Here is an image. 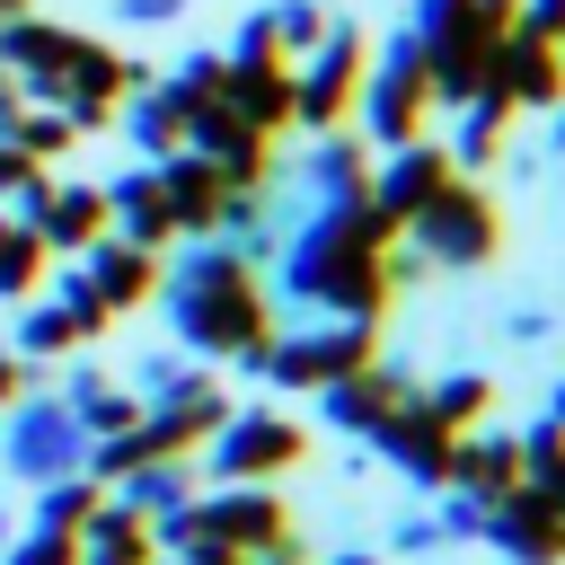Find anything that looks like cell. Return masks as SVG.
Returning <instances> with one entry per match:
<instances>
[{
  "label": "cell",
  "instance_id": "6da1fadb",
  "mask_svg": "<svg viewBox=\"0 0 565 565\" xmlns=\"http://www.w3.org/2000/svg\"><path fill=\"white\" fill-rule=\"evenodd\" d=\"M282 300L291 309H327V318H362L380 327V309L397 300L388 282V247H397V221L362 194V203H309L291 230H282Z\"/></svg>",
  "mask_w": 565,
  "mask_h": 565
},
{
  "label": "cell",
  "instance_id": "7a4b0ae2",
  "mask_svg": "<svg viewBox=\"0 0 565 565\" xmlns=\"http://www.w3.org/2000/svg\"><path fill=\"white\" fill-rule=\"evenodd\" d=\"M168 318L194 353H221L238 371H256L265 335H274V291L256 274V256H238L230 238H203L177 274H168Z\"/></svg>",
  "mask_w": 565,
  "mask_h": 565
},
{
  "label": "cell",
  "instance_id": "3957f363",
  "mask_svg": "<svg viewBox=\"0 0 565 565\" xmlns=\"http://www.w3.org/2000/svg\"><path fill=\"white\" fill-rule=\"evenodd\" d=\"M397 238H406L424 265H486V256L503 247V221H494V194H486V185L450 177L441 194H424V203L397 221Z\"/></svg>",
  "mask_w": 565,
  "mask_h": 565
},
{
  "label": "cell",
  "instance_id": "277c9868",
  "mask_svg": "<svg viewBox=\"0 0 565 565\" xmlns=\"http://www.w3.org/2000/svg\"><path fill=\"white\" fill-rule=\"evenodd\" d=\"M362 362H380V327H362V318L291 327V335H265V353H256V371L274 388H327V380H344Z\"/></svg>",
  "mask_w": 565,
  "mask_h": 565
},
{
  "label": "cell",
  "instance_id": "5b68a950",
  "mask_svg": "<svg viewBox=\"0 0 565 565\" xmlns=\"http://www.w3.org/2000/svg\"><path fill=\"white\" fill-rule=\"evenodd\" d=\"M362 62H371L362 26H353V18H327V35L309 44V62L291 71V124H309V132H335V124L353 115Z\"/></svg>",
  "mask_w": 565,
  "mask_h": 565
},
{
  "label": "cell",
  "instance_id": "8992f818",
  "mask_svg": "<svg viewBox=\"0 0 565 565\" xmlns=\"http://www.w3.org/2000/svg\"><path fill=\"white\" fill-rule=\"evenodd\" d=\"M353 106H362V124H371V141H415L424 132V106H433V71H424V44L415 35H388V53L380 62H362V88H353Z\"/></svg>",
  "mask_w": 565,
  "mask_h": 565
},
{
  "label": "cell",
  "instance_id": "52a82bcc",
  "mask_svg": "<svg viewBox=\"0 0 565 565\" xmlns=\"http://www.w3.org/2000/svg\"><path fill=\"white\" fill-rule=\"evenodd\" d=\"M309 450V433L291 424V415H274V406H247V415H221L212 424V441H203V459H212V477L221 486H265L274 468H291Z\"/></svg>",
  "mask_w": 565,
  "mask_h": 565
},
{
  "label": "cell",
  "instance_id": "ba28073f",
  "mask_svg": "<svg viewBox=\"0 0 565 565\" xmlns=\"http://www.w3.org/2000/svg\"><path fill=\"white\" fill-rule=\"evenodd\" d=\"M0 450H9V468L18 477H71V468H88V433H79V415L62 406V397H18L9 406V433H0Z\"/></svg>",
  "mask_w": 565,
  "mask_h": 565
},
{
  "label": "cell",
  "instance_id": "9c48e42d",
  "mask_svg": "<svg viewBox=\"0 0 565 565\" xmlns=\"http://www.w3.org/2000/svg\"><path fill=\"white\" fill-rule=\"evenodd\" d=\"M494 88H503L512 115H547V106L565 97V53H556V35H539L530 18H512L503 44H494Z\"/></svg>",
  "mask_w": 565,
  "mask_h": 565
},
{
  "label": "cell",
  "instance_id": "30bf717a",
  "mask_svg": "<svg viewBox=\"0 0 565 565\" xmlns=\"http://www.w3.org/2000/svg\"><path fill=\"white\" fill-rule=\"evenodd\" d=\"M159 194H168V221H177V238H221V221H230V177L203 159V150H168L159 159Z\"/></svg>",
  "mask_w": 565,
  "mask_h": 565
},
{
  "label": "cell",
  "instance_id": "8fae6325",
  "mask_svg": "<svg viewBox=\"0 0 565 565\" xmlns=\"http://www.w3.org/2000/svg\"><path fill=\"white\" fill-rule=\"evenodd\" d=\"M477 539H494L512 565H565V512H547L530 486H512V494H494L486 503V530Z\"/></svg>",
  "mask_w": 565,
  "mask_h": 565
},
{
  "label": "cell",
  "instance_id": "7c38bea8",
  "mask_svg": "<svg viewBox=\"0 0 565 565\" xmlns=\"http://www.w3.org/2000/svg\"><path fill=\"white\" fill-rule=\"evenodd\" d=\"M203 530L230 539L238 556H274V547H291V512H282V494H265V486H221V494L203 503Z\"/></svg>",
  "mask_w": 565,
  "mask_h": 565
},
{
  "label": "cell",
  "instance_id": "4fadbf2b",
  "mask_svg": "<svg viewBox=\"0 0 565 565\" xmlns=\"http://www.w3.org/2000/svg\"><path fill=\"white\" fill-rule=\"evenodd\" d=\"M450 177H459V168H450V150H441L433 132H415V141H397V150L371 168V203H380L388 221H406V212H415L424 194H441Z\"/></svg>",
  "mask_w": 565,
  "mask_h": 565
},
{
  "label": "cell",
  "instance_id": "5bb4252c",
  "mask_svg": "<svg viewBox=\"0 0 565 565\" xmlns=\"http://www.w3.org/2000/svg\"><path fill=\"white\" fill-rule=\"evenodd\" d=\"M203 88H185L177 71L159 79V88H132V106H115V124H124V141L141 150V168H159L168 150H185V106H194Z\"/></svg>",
  "mask_w": 565,
  "mask_h": 565
},
{
  "label": "cell",
  "instance_id": "9a60e30c",
  "mask_svg": "<svg viewBox=\"0 0 565 565\" xmlns=\"http://www.w3.org/2000/svg\"><path fill=\"white\" fill-rule=\"evenodd\" d=\"M371 441L388 450V468H397V477H415V486H450V441H459V433H450V424H433V415H424V397H406Z\"/></svg>",
  "mask_w": 565,
  "mask_h": 565
},
{
  "label": "cell",
  "instance_id": "2e32d148",
  "mask_svg": "<svg viewBox=\"0 0 565 565\" xmlns=\"http://www.w3.org/2000/svg\"><path fill=\"white\" fill-rule=\"evenodd\" d=\"M79 274H88V291H97L115 318H124V309H141V300L159 291V256H150V247H132V238H115V230H106L97 247H79Z\"/></svg>",
  "mask_w": 565,
  "mask_h": 565
},
{
  "label": "cell",
  "instance_id": "e0dca14e",
  "mask_svg": "<svg viewBox=\"0 0 565 565\" xmlns=\"http://www.w3.org/2000/svg\"><path fill=\"white\" fill-rule=\"evenodd\" d=\"M212 97H221L238 124H256V132H282V124H291V71H282V62H221Z\"/></svg>",
  "mask_w": 565,
  "mask_h": 565
},
{
  "label": "cell",
  "instance_id": "ac0fdd59",
  "mask_svg": "<svg viewBox=\"0 0 565 565\" xmlns=\"http://www.w3.org/2000/svg\"><path fill=\"white\" fill-rule=\"evenodd\" d=\"M106 230L132 238V247H150V256L177 238L168 194H159V168H124V177H106Z\"/></svg>",
  "mask_w": 565,
  "mask_h": 565
},
{
  "label": "cell",
  "instance_id": "d6986e66",
  "mask_svg": "<svg viewBox=\"0 0 565 565\" xmlns=\"http://www.w3.org/2000/svg\"><path fill=\"white\" fill-rule=\"evenodd\" d=\"M318 397H327V424H344V433H362V441H371V433H380V424H388V415H397V406H406L415 388H406L397 371H380V362H362V371H344V380H327Z\"/></svg>",
  "mask_w": 565,
  "mask_h": 565
},
{
  "label": "cell",
  "instance_id": "ffe728a7",
  "mask_svg": "<svg viewBox=\"0 0 565 565\" xmlns=\"http://www.w3.org/2000/svg\"><path fill=\"white\" fill-rule=\"evenodd\" d=\"M450 486L477 494V503L512 494L521 486V433H459L450 441Z\"/></svg>",
  "mask_w": 565,
  "mask_h": 565
},
{
  "label": "cell",
  "instance_id": "44dd1931",
  "mask_svg": "<svg viewBox=\"0 0 565 565\" xmlns=\"http://www.w3.org/2000/svg\"><path fill=\"white\" fill-rule=\"evenodd\" d=\"M300 185H309V203H362V194H371V150L335 124V132H318V150L300 159Z\"/></svg>",
  "mask_w": 565,
  "mask_h": 565
},
{
  "label": "cell",
  "instance_id": "7402d4cb",
  "mask_svg": "<svg viewBox=\"0 0 565 565\" xmlns=\"http://www.w3.org/2000/svg\"><path fill=\"white\" fill-rule=\"evenodd\" d=\"M35 238L44 247H97L106 238V185H44V203H35Z\"/></svg>",
  "mask_w": 565,
  "mask_h": 565
},
{
  "label": "cell",
  "instance_id": "603a6c76",
  "mask_svg": "<svg viewBox=\"0 0 565 565\" xmlns=\"http://www.w3.org/2000/svg\"><path fill=\"white\" fill-rule=\"evenodd\" d=\"M503 124H512V106H503V88H486V97H468V106H459V132L441 141V150H450V168H459V177H477V168H494V150H503Z\"/></svg>",
  "mask_w": 565,
  "mask_h": 565
},
{
  "label": "cell",
  "instance_id": "cb8c5ba5",
  "mask_svg": "<svg viewBox=\"0 0 565 565\" xmlns=\"http://www.w3.org/2000/svg\"><path fill=\"white\" fill-rule=\"evenodd\" d=\"M44 274H53V247L35 238V221L0 212V300H35Z\"/></svg>",
  "mask_w": 565,
  "mask_h": 565
},
{
  "label": "cell",
  "instance_id": "d4e9b609",
  "mask_svg": "<svg viewBox=\"0 0 565 565\" xmlns=\"http://www.w3.org/2000/svg\"><path fill=\"white\" fill-rule=\"evenodd\" d=\"M521 486L547 503V512H565V424L547 415L539 433H521Z\"/></svg>",
  "mask_w": 565,
  "mask_h": 565
},
{
  "label": "cell",
  "instance_id": "484cf974",
  "mask_svg": "<svg viewBox=\"0 0 565 565\" xmlns=\"http://www.w3.org/2000/svg\"><path fill=\"white\" fill-rule=\"evenodd\" d=\"M0 132H9V141H18V150H26L35 168H53V159H62L71 141H79V124H71L62 106H35V97H26V106H18V115H9Z\"/></svg>",
  "mask_w": 565,
  "mask_h": 565
},
{
  "label": "cell",
  "instance_id": "4316f807",
  "mask_svg": "<svg viewBox=\"0 0 565 565\" xmlns=\"http://www.w3.org/2000/svg\"><path fill=\"white\" fill-rule=\"evenodd\" d=\"M79 547H97V556H150V521L115 494V503H97V512L79 521Z\"/></svg>",
  "mask_w": 565,
  "mask_h": 565
},
{
  "label": "cell",
  "instance_id": "83f0119b",
  "mask_svg": "<svg viewBox=\"0 0 565 565\" xmlns=\"http://www.w3.org/2000/svg\"><path fill=\"white\" fill-rule=\"evenodd\" d=\"M486 406H494V380H486V371H450L441 388H424V415H433V424H450V433H468Z\"/></svg>",
  "mask_w": 565,
  "mask_h": 565
},
{
  "label": "cell",
  "instance_id": "f1b7e54d",
  "mask_svg": "<svg viewBox=\"0 0 565 565\" xmlns=\"http://www.w3.org/2000/svg\"><path fill=\"white\" fill-rule=\"evenodd\" d=\"M97 503H106V494H97V477H88V468H71V477H44L35 530H71V539H79V521H88Z\"/></svg>",
  "mask_w": 565,
  "mask_h": 565
},
{
  "label": "cell",
  "instance_id": "f546056e",
  "mask_svg": "<svg viewBox=\"0 0 565 565\" xmlns=\"http://www.w3.org/2000/svg\"><path fill=\"white\" fill-rule=\"evenodd\" d=\"M44 185H53V168H35V159H26V150L0 132V203H18V221H35Z\"/></svg>",
  "mask_w": 565,
  "mask_h": 565
},
{
  "label": "cell",
  "instance_id": "4dcf8cb0",
  "mask_svg": "<svg viewBox=\"0 0 565 565\" xmlns=\"http://www.w3.org/2000/svg\"><path fill=\"white\" fill-rule=\"evenodd\" d=\"M71 344H79V327H71L53 300H35V309L18 318V353H26V362H44V353H71Z\"/></svg>",
  "mask_w": 565,
  "mask_h": 565
},
{
  "label": "cell",
  "instance_id": "1f68e13d",
  "mask_svg": "<svg viewBox=\"0 0 565 565\" xmlns=\"http://www.w3.org/2000/svg\"><path fill=\"white\" fill-rule=\"evenodd\" d=\"M265 26H274V53H309V44L327 35V9H318V0H274Z\"/></svg>",
  "mask_w": 565,
  "mask_h": 565
},
{
  "label": "cell",
  "instance_id": "d6a6232c",
  "mask_svg": "<svg viewBox=\"0 0 565 565\" xmlns=\"http://www.w3.org/2000/svg\"><path fill=\"white\" fill-rule=\"evenodd\" d=\"M53 309H62L71 327H79V344H88V335H106V318H115V309H106V300L88 291V274H79V265H71V274L53 282Z\"/></svg>",
  "mask_w": 565,
  "mask_h": 565
},
{
  "label": "cell",
  "instance_id": "836d02e7",
  "mask_svg": "<svg viewBox=\"0 0 565 565\" xmlns=\"http://www.w3.org/2000/svg\"><path fill=\"white\" fill-rule=\"evenodd\" d=\"M0 565H79V539L71 530H35V539H9Z\"/></svg>",
  "mask_w": 565,
  "mask_h": 565
},
{
  "label": "cell",
  "instance_id": "e575fe53",
  "mask_svg": "<svg viewBox=\"0 0 565 565\" xmlns=\"http://www.w3.org/2000/svg\"><path fill=\"white\" fill-rule=\"evenodd\" d=\"M177 9H185V0H115V18H124V26H168Z\"/></svg>",
  "mask_w": 565,
  "mask_h": 565
},
{
  "label": "cell",
  "instance_id": "d590c367",
  "mask_svg": "<svg viewBox=\"0 0 565 565\" xmlns=\"http://www.w3.org/2000/svg\"><path fill=\"white\" fill-rule=\"evenodd\" d=\"M459 9H468V0H415V9H406V35H433V26H450Z\"/></svg>",
  "mask_w": 565,
  "mask_h": 565
},
{
  "label": "cell",
  "instance_id": "8d00e7d4",
  "mask_svg": "<svg viewBox=\"0 0 565 565\" xmlns=\"http://www.w3.org/2000/svg\"><path fill=\"white\" fill-rule=\"evenodd\" d=\"M397 547H406V556H424V547H450V539H441V521H424V512H415V521H397Z\"/></svg>",
  "mask_w": 565,
  "mask_h": 565
},
{
  "label": "cell",
  "instance_id": "74e56055",
  "mask_svg": "<svg viewBox=\"0 0 565 565\" xmlns=\"http://www.w3.org/2000/svg\"><path fill=\"white\" fill-rule=\"evenodd\" d=\"M26 380H35V371H26V353H0V406H18V397H26Z\"/></svg>",
  "mask_w": 565,
  "mask_h": 565
},
{
  "label": "cell",
  "instance_id": "f35d334b",
  "mask_svg": "<svg viewBox=\"0 0 565 565\" xmlns=\"http://www.w3.org/2000/svg\"><path fill=\"white\" fill-rule=\"evenodd\" d=\"M521 18H530L539 35H565V0H521Z\"/></svg>",
  "mask_w": 565,
  "mask_h": 565
},
{
  "label": "cell",
  "instance_id": "ab89813d",
  "mask_svg": "<svg viewBox=\"0 0 565 565\" xmlns=\"http://www.w3.org/2000/svg\"><path fill=\"white\" fill-rule=\"evenodd\" d=\"M477 18H494V26H512V18H521V0H477Z\"/></svg>",
  "mask_w": 565,
  "mask_h": 565
},
{
  "label": "cell",
  "instance_id": "60d3db41",
  "mask_svg": "<svg viewBox=\"0 0 565 565\" xmlns=\"http://www.w3.org/2000/svg\"><path fill=\"white\" fill-rule=\"evenodd\" d=\"M547 150H565V97L547 106Z\"/></svg>",
  "mask_w": 565,
  "mask_h": 565
},
{
  "label": "cell",
  "instance_id": "b9f144b4",
  "mask_svg": "<svg viewBox=\"0 0 565 565\" xmlns=\"http://www.w3.org/2000/svg\"><path fill=\"white\" fill-rule=\"evenodd\" d=\"M79 565H150V556H97V547H79Z\"/></svg>",
  "mask_w": 565,
  "mask_h": 565
},
{
  "label": "cell",
  "instance_id": "7bdbcfd3",
  "mask_svg": "<svg viewBox=\"0 0 565 565\" xmlns=\"http://www.w3.org/2000/svg\"><path fill=\"white\" fill-rule=\"evenodd\" d=\"M247 565H300V556H291V547H274V556H247Z\"/></svg>",
  "mask_w": 565,
  "mask_h": 565
},
{
  "label": "cell",
  "instance_id": "ee69618b",
  "mask_svg": "<svg viewBox=\"0 0 565 565\" xmlns=\"http://www.w3.org/2000/svg\"><path fill=\"white\" fill-rule=\"evenodd\" d=\"M335 565H380V556H362V547H344V556H335Z\"/></svg>",
  "mask_w": 565,
  "mask_h": 565
},
{
  "label": "cell",
  "instance_id": "f6af8a7d",
  "mask_svg": "<svg viewBox=\"0 0 565 565\" xmlns=\"http://www.w3.org/2000/svg\"><path fill=\"white\" fill-rule=\"evenodd\" d=\"M18 9H26V0H0V26H9V18H18Z\"/></svg>",
  "mask_w": 565,
  "mask_h": 565
},
{
  "label": "cell",
  "instance_id": "bcb514c9",
  "mask_svg": "<svg viewBox=\"0 0 565 565\" xmlns=\"http://www.w3.org/2000/svg\"><path fill=\"white\" fill-rule=\"evenodd\" d=\"M0 547H9V512H0Z\"/></svg>",
  "mask_w": 565,
  "mask_h": 565
},
{
  "label": "cell",
  "instance_id": "7dc6e473",
  "mask_svg": "<svg viewBox=\"0 0 565 565\" xmlns=\"http://www.w3.org/2000/svg\"><path fill=\"white\" fill-rule=\"evenodd\" d=\"M556 53H565V35H556Z\"/></svg>",
  "mask_w": 565,
  "mask_h": 565
}]
</instances>
